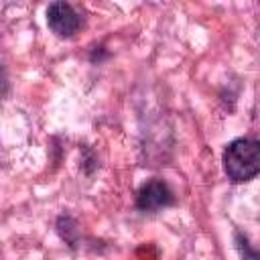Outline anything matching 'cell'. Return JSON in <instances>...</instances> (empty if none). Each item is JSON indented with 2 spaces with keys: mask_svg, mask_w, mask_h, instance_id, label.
Instances as JSON below:
<instances>
[{
  "mask_svg": "<svg viewBox=\"0 0 260 260\" xmlns=\"http://www.w3.org/2000/svg\"><path fill=\"white\" fill-rule=\"evenodd\" d=\"M223 171L232 181H250L260 171V146L252 138H238L223 150Z\"/></svg>",
  "mask_w": 260,
  "mask_h": 260,
  "instance_id": "6da1fadb",
  "label": "cell"
},
{
  "mask_svg": "<svg viewBox=\"0 0 260 260\" xmlns=\"http://www.w3.org/2000/svg\"><path fill=\"white\" fill-rule=\"evenodd\" d=\"M47 24L59 37H71L81 26V16L67 2H53L47 8Z\"/></svg>",
  "mask_w": 260,
  "mask_h": 260,
  "instance_id": "7a4b0ae2",
  "label": "cell"
},
{
  "mask_svg": "<svg viewBox=\"0 0 260 260\" xmlns=\"http://www.w3.org/2000/svg\"><path fill=\"white\" fill-rule=\"evenodd\" d=\"M171 203H173V191L167 187V183H162L158 179L144 183L136 197V205L142 211H156Z\"/></svg>",
  "mask_w": 260,
  "mask_h": 260,
  "instance_id": "3957f363",
  "label": "cell"
},
{
  "mask_svg": "<svg viewBox=\"0 0 260 260\" xmlns=\"http://www.w3.org/2000/svg\"><path fill=\"white\" fill-rule=\"evenodd\" d=\"M0 91H2V77H0Z\"/></svg>",
  "mask_w": 260,
  "mask_h": 260,
  "instance_id": "277c9868",
  "label": "cell"
}]
</instances>
